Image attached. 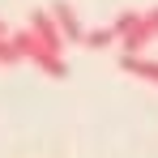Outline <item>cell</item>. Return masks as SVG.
I'll use <instances>...</instances> for the list:
<instances>
[{"label": "cell", "mask_w": 158, "mask_h": 158, "mask_svg": "<svg viewBox=\"0 0 158 158\" xmlns=\"http://www.w3.org/2000/svg\"><path fill=\"white\" fill-rule=\"evenodd\" d=\"M13 47H17V56H22V60H30L34 69H43L47 77H56V81H60V77H69V64H64V56L47 52V47H43V43H39L30 30H13Z\"/></svg>", "instance_id": "6da1fadb"}, {"label": "cell", "mask_w": 158, "mask_h": 158, "mask_svg": "<svg viewBox=\"0 0 158 158\" xmlns=\"http://www.w3.org/2000/svg\"><path fill=\"white\" fill-rule=\"evenodd\" d=\"M111 30H115V39L124 43V56H145V47L154 43V30L145 22V13H120Z\"/></svg>", "instance_id": "7a4b0ae2"}, {"label": "cell", "mask_w": 158, "mask_h": 158, "mask_svg": "<svg viewBox=\"0 0 158 158\" xmlns=\"http://www.w3.org/2000/svg\"><path fill=\"white\" fill-rule=\"evenodd\" d=\"M26 30L34 34V39H39V43H43V47H47V52L64 56V47H69V43H64L60 26L52 22V13H30V26H26Z\"/></svg>", "instance_id": "3957f363"}, {"label": "cell", "mask_w": 158, "mask_h": 158, "mask_svg": "<svg viewBox=\"0 0 158 158\" xmlns=\"http://www.w3.org/2000/svg\"><path fill=\"white\" fill-rule=\"evenodd\" d=\"M52 22L60 26V34H64V43H81V39H85V26H81L77 9H73L69 0H56V4H52Z\"/></svg>", "instance_id": "277c9868"}, {"label": "cell", "mask_w": 158, "mask_h": 158, "mask_svg": "<svg viewBox=\"0 0 158 158\" xmlns=\"http://www.w3.org/2000/svg\"><path fill=\"white\" fill-rule=\"evenodd\" d=\"M120 69L128 77H137V81L158 85V60H150V56H120Z\"/></svg>", "instance_id": "5b68a950"}, {"label": "cell", "mask_w": 158, "mask_h": 158, "mask_svg": "<svg viewBox=\"0 0 158 158\" xmlns=\"http://www.w3.org/2000/svg\"><path fill=\"white\" fill-rule=\"evenodd\" d=\"M81 43L98 52V47H107V43H115V30H111V26H98V30H85V39H81Z\"/></svg>", "instance_id": "8992f818"}, {"label": "cell", "mask_w": 158, "mask_h": 158, "mask_svg": "<svg viewBox=\"0 0 158 158\" xmlns=\"http://www.w3.org/2000/svg\"><path fill=\"white\" fill-rule=\"evenodd\" d=\"M0 64H4V69H9V64H22V56H17V47H13V34L0 39Z\"/></svg>", "instance_id": "52a82bcc"}, {"label": "cell", "mask_w": 158, "mask_h": 158, "mask_svg": "<svg viewBox=\"0 0 158 158\" xmlns=\"http://www.w3.org/2000/svg\"><path fill=\"white\" fill-rule=\"evenodd\" d=\"M145 22H150V30H154V39H158V9H150V13H145Z\"/></svg>", "instance_id": "ba28073f"}, {"label": "cell", "mask_w": 158, "mask_h": 158, "mask_svg": "<svg viewBox=\"0 0 158 158\" xmlns=\"http://www.w3.org/2000/svg\"><path fill=\"white\" fill-rule=\"evenodd\" d=\"M4 34H13V30H9V26H4V22H0V39H4Z\"/></svg>", "instance_id": "9c48e42d"}]
</instances>
